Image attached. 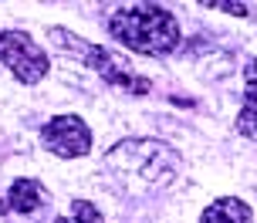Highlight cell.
I'll use <instances>...</instances> for the list:
<instances>
[{
  "label": "cell",
  "mask_w": 257,
  "mask_h": 223,
  "mask_svg": "<svg viewBox=\"0 0 257 223\" xmlns=\"http://www.w3.org/2000/svg\"><path fill=\"white\" fill-rule=\"evenodd\" d=\"M105 172L118 193L153 196L176 183L183 172V156L159 139H122L105 152Z\"/></svg>",
  "instance_id": "cell-1"
},
{
  "label": "cell",
  "mask_w": 257,
  "mask_h": 223,
  "mask_svg": "<svg viewBox=\"0 0 257 223\" xmlns=\"http://www.w3.org/2000/svg\"><path fill=\"white\" fill-rule=\"evenodd\" d=\"M108 38L146 58H166L180 44L176 17L156 4H125L108 17Z\"/></svg>",
  "instance_id": "cell-2"
},
{
  "label": "cell",
  "mask_w": 257,
  "mask_h": 223,
  "mask_svg": "<svg viewBox=\"0 0 257 223\" xmlns=\"http://www.w3.org/2000/svg\"><path fill=\"white\" fill-rule=\"evenodd\" d=\"M54 41V48L61 54H68V58H75V61H81V65H88L98 71V78H105L112 88H118V92L125 95H146L149 92V81L142 78L139 71H132V65H128L122 54L108 51V48H98V44H91V41L78 38V34H71V31H64V27H51L48 31Z\"/></svg>",
  "instance_id": "cell-3"
},
{
  "label": "cell",
  "mask_w": 257,
  "mask_h": 223,
  "mask_svg": "<svg viewBox=\"0 0 257 223\" xmlns=\"http://www.w3.org/2000/svg\"><path fill=\"white\" fill-rule=\"evenodd\" d=\"M0 65L17 81L34 85V81H41L48 75L51 61H48L44 48H38V41L27 31H0Z\"/></svg>",
  "instance_id": "cell-4"
},
{
  "label": "cell",
  "mask_w": 257,
  "mask_h": 223,
  "mask_svg": "<svg viewBox=\"0 0 257 223\" xmlns=\"http://www.w3.org/2000/svg\"><path fill=\"white\" fill-rule=\"evenodd\" d=\"M41 142L58 159H81L91 152V129L78 115H54L41 129Z\"/></svg>",
  "instance_id": "cell-5"
},
{
  "label": "cell",
  "mask_w": 257,
  "mask_h": 223,
  "mask_svg": "<svg viewBox=\"0 0 257 223\" xmlns=\"http://www.w3.org/2000/svg\"><path fill=\"white\" fill-rule=\"evenodd\" d=\"M51 203V193L48 186L38 183V179H14L11 189H7V210L24 213V216H34L44 206Z\"/></svg>",
  "instance_id": "cell-6"
},
{
  "label": "cell",
  "mask_w": 257,
  "mask_h": 223,
  "mask_svg": "<svg viewBox=\"0 0 257 223\" xmlns=\"http://www.w3.org/2000/svg\"><path fill=\"white\" fill-rule=\"evenodd\" d=\"M200 223H254V210L247 206L244 199L223 196V199H213V203L206 206Z\"/></svg>",
  "instance_id": "cell-7"
},
{
  "label": "cell",
  "mask_w": 257,
  "mask_h": 223,
  "mask_svg": "<svg viewBox=\"0 0 257 223\" xmlns=\"http://www.w3.org/2000/svg\"><path fill=\"white\" fill-rule=\"evenodd\" d=\"M54 223H105V216H102V210H98L95 203H88V199H75L71 210L61 213Z\"/></svg>",
  "instance_id": "cell-8"
},
{
  "label": "cell",
  "mask_w": 257,
  "mask_h": 223,
  "mask_svg": "<svg viewBox=\"0 0 257 223\" xmlns=\"http://www.w3.org/2000/svg\"><path fill=\"white\" fill-rule=\"evenodd\" d=\"M237 132L257 142V92L244 95V108H240V115H237Z\"/></svg>",
  "instance_id": "cell-9"
},
{
  "label": "cell",
  "mask_w": 257,
  "mask_h": 223,
  "mask_svg": "<svg viewBox=\"0 0 257 223\" xmlns=\"http://www.w3.org/2000/svg\"><path fill=\"white\" fill-rule=\"evenodd\" d=\"M206 7H213V11H223V14H237V17H247V14L254 11L250 4H227V0H217V4H206Z\"/></svg>",
  "instance_id": "cell-10"
},
{
  "label": "cell",
  "mask_w": 257,
  "mask_h": 223,
  "mask_svg": "<svg viewBox=\"0 0 257 223\" xmlns=\"http://www.w3.org/2000/svg\"><path fill=\"white\" fill-rule=\"evenodd\" d=\"M244 75H247V81H250V85H257V58H254V61H247Z\"/></svg>",
  "instance_id": "cell-11"
},
{
  "label": "cell",
  "mask_w": 257,
  "mask_h": 223,
  "mask_svg": "<svg viewBox=\"0 0 257 223\" xmlns=\"http://www.w3.org/2000/svg\"><path fill=\"white\" fill-rule=\"evenodd\" d=\"M0 213H11L7 210V199H0Z\"/></svg>",
  "instance_id": "cell-12"
}]
</instances>
